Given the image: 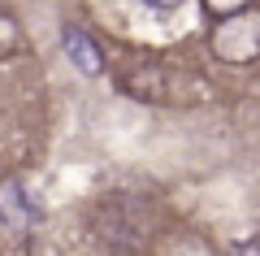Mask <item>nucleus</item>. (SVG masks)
<instances>
[{
    "label": "nucleus",
    "mask_w": 260,
    "mask_h": 256,
    "mask_svg": "<svg viewBox=\"0 0 260 256\" xmlns=\"http://www.w3.org/2000/svg\"><path fill=\"white\" fill-rule=\"evenodd\" d=\"M213 48H217L221 61H234V65H239V61H251V56L260 52V18H247V22H243L239 13H234V18L217 31Z\"/></svg>",
    "instance_id": "nucleus-1"
},
{
    "label": "nucleus",
    "mask_w": 260,
    "mask_h": 256,
    "mask_svg": "<svg viewBox=\"0 0 260 256\" xmlns=\"http://www.w3.org/2000/svg\"><path fill=\"white\" fill-rule=\"evenodd\" d=\"M65 52H70V61L83 74H100V48H95L83 31H65Z\"/></svg>",
    "instance_id": "nucleus-2"
},
{
    "label": "nucleus",
    "mask_w": 260,
    "mask_h": 256,
    "mask_svg": "<svg viewBox=\"0 0 260 256\" xmlns=\"http://www.w3.org/2000/svg\"><path fill=\"white\" fill-rule=\"evenodd\" d=\"M148 5H156V9H169V5H182V0H148Z\"/></svg>",
    "instance_id": "nucleus-4"
},
{
    "label": "nucleus",
    "mask_w": 260,
    "mask_h": 256,
    "mask_svg": "<svg viewBox=\"0 0 260 256\" xmlns=\"http://www.w3.org/2000/svg\"><path fill=\"white\" fill-rule=\"evenodd\" d=\"M251 0H208V9L217 13V18H234V13H243Z\"/></svg>",
    "instance_id": "nucleus-3"
}]
</instances>
